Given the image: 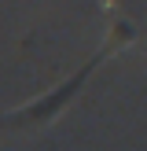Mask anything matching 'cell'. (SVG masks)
Returning a JSON list of instances; mask_svg holds the SVG:
<instances>
[{"label": "cell", "instance_id": "cell-1", "mask_svg": "<svg viewBox=\"0 0 147 151\" xmlns=\"http://www.w3.org/2000/svg\"><path fill=\"white\" fill-rule=\"evenodd\" d=\"M132 37H136V29H132L129 22H118V26L107 33L103 48L96 52V55L88 59V63L81 66V70L74 74L70 81H63V85H59L55 92H48V96H41V100L26 103L22 111H15V114H11V118H15V129H22V125H33V129H37V125H48V122H55V114H59V111H63V107H66V103H70L77 92H81V85H85V81L92 78V70L103 63V59H110L114 52H121L125 44H132Z\"/></svg>", "mask_w": 147, "mask_h": 151}]
</instances>
